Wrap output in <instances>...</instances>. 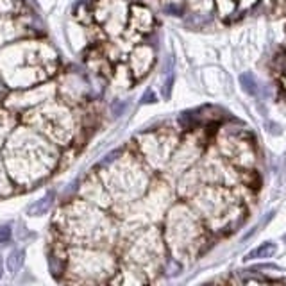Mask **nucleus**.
Here are the masks:
<instances>
[{
    "mask_svg": "<svg viewBox=\"0 0 286 286\" xmlns=\"http://www.w3.org/2000/svg\"><path fill=\"white\" fill-rule=\"evenodd\" d=\"M57 159L59 154L56 149L27 127L13 132L5 154L9 176L18 184H32L48 176Z\"/></svg>",
    "mask_w": 286,
    "mask_h": 286,
    "instance_id": "obj_1",
    "label": "nucleus"
},
{
    "mask_svg": "<svg viewBox=\"0 0 286 286\" xmlns=\"http://www.w3.org/2000/svg\"><path fill=\"white\" fill-rule=\"evenodd\" d=\"M63 225L77 245H100L113 236V225L106 213L77 202L65 209Z\"/></svg>",
    "mask_w": 286,
    "mask_h": 286,
    "instance_id": "obj_2",
    "label": "nucleus"
},
{
    "mask_svg": "<svg viewBox=\"0 0 286 286\" xmlns=\"http://www.w3.org/2000/svg\"><path fill=\"white\" fill-rule=\"evenodd\" d=\"M167 240L174 252L179 256H192L204 240V229L197 217L184 204L172 209L167 222Z\"/></svg>",
    "mask_w": 286,
    "mask_h": 286,
    "instance_id": "obj_3",
    "label": "nucleus"
},
{
    "mask_svg": "<svg viewBox=\"0 0 286 286\" xmlns=\"http://www.w3.org/2000/svg\"><path fill=\"white\" fill-rule=\"evenodd\" d=\"M110 172L108 188L122 200H132L147 190L149 172L138 159H134V156L120 157Z\"/></svg>",
    "mask_w": 286,
    "mask_h": 286,
    "instance_id": "obj_4",
    "label": "nucleus"
},
{
    "mask_svg": "<svg viewBox=\"0 0 286 286\" xmlns=\"http://www.w3.org/2000/svg\"><path fill=\"white\" fill-rule=\"evenodd\" d=\"M193 206L211 229H224L236 217V200L224 188L206 186L193 198Z\"/></svg>",
    "mask_w": 286,
    "mask_h": 286,
    "instance_id": "obj_5",
    "label": "nucleus"
},
{
    "mask_svg": "<svg viewBox=\"0 0 286 286\" xmlns=\"http://www.w3.org/2000/svg\"><path fill=\"white\" fill-rule=\"evenodd\" d=\"M68 270L83 276V281H102L106 276L114 274L116 261L102 250L75 249L68 254Z\"/></svg>",
    "mask_w": 286,
    "mask_h": 286,
    "instance_id": "obj_6",
    "label": "nucleus"
},
{
    "mask_svg": "<svg viewBox=\"0 0 286 286\" xmlns=\"http://www.w3.org/2000/svg\"><path fill=\"white\" fill-rule=\"evenodd\" d=\"M31 116V124L59 143H66L73 136V120L65 106L50 104L38 108Z\"/></svg>",
    "mask_w": 286,
    "mask_h": 286,
    "instance_id": "obj_7",
    "label": "nucleus"
},
{
    "mask_svg": "<svg viewBox=\"0 0 286 286\" xmlns=\"http://www.w3.org/2000/svg\"><path fill=\"white\" fill-rule=\"evenodd\" d=\"M163 252V240L161 233L156 229L147 231L136 240L132 249H131V258L134 263L141 266H152L159 261V256Z\"/></svg>",
    "mask_w": 286,
    "mask_h": 286,
    "instance_id": "obj_8",
    "label": "nucleus"
},
{
    "mask_svg": "<svg viewBox=\"0 0 286 286\" xmlns=\"http://www.w3.org/2000/svg\"><path fill=\"white\" fill-rule=\"evenodd\" d=\"M145 141L141 143L145 159L154 167H161L170 159L172 151L176 149L177 140L174 136L161 134V136H143Z\"/></svg>",
    "mask_w": 286,
    "mask_h": 286,
    "instance_id": "obj_9",
    "label": "nucleus"
},
{
    "mask_svg": "<svg viewBox=\"0 0 286 286\" xmlns=\"http://www.w3.org/2000/svg\"><path fill=\"white\" fill-rule=\"evenodd\" d=\"M125 4L122 0H102L95 11L97 20L102 22L110 34H118L125 25Z\"/></svg>",
    "mask_w": 286,
    "mask_h": 286,
    "instance_id": "obj_10",
    "label": "nucleus"
},
{
    "mask_svg": "<svg viewBox=\"0 0 286 286\" xmlns=\"http://www.w3.org/2000/svg\"><path fill=\"white\" fill-rule=\"evenodd\" d=\"M220 147H222V154L227 156L236 165L247 167L254 159V154L250 151V143L245 138H240L236 134L225 136L224 140H222V143H220Z\"/></svg>",
    "mask_w": 286,
    "mask_h": 286,
    "instance_id": "obj_11",
    "label": "nucleus"
},
{
    "mask_svg": "<svg viewBox=\"0 0 286 286\" xmlns=\"http://www.w3.org/2000/svg\"><path fill=\"white\" fill-rule=\"evenodd\" d=\"M154 63V52L149 45H140L131 54V72L136 79L143 77Z\"/></svg>",
    "mask_w": 286,
    "mask_h": 286,
    "instance_id": "obj_12",
    "label": "nucleus"
},
{
    "mask_svg": "<svg viewBox=\"0 0 286 286\" xmlns=\"http://www.w3.org/2000/svg\"><path fill=\"white\" fill-rule=\"evenodd\" d=\"M131 25L134 27L138 32H149L152 25H154V16L143 5H131Z\"/></svg>",
    "mask_w": 286,
    "mask_h": 286,
    "instance_id": "obj_13",
    "label": "nucleus"
},
{
    "mask_svg": "<svg viewBox=\"0 0 286 286\" xmlns=\"http://www.w3.org/2000/svg\"><path fill=\"white\" fill-rule=\"evenodd\" d=\"M84 198L89 202H97L100 206H108L110 204V197L106 193L102 182L97 177H91L86 184H84Z\"/></svg>",
    "mask_w": 286,
    "mask_h": 286,
    "instance_id": "obj_14",
    "label": "nucleus"
},
{
    "mask_svg": "<svg viewBox=\"0 0 286 286\" xmlns=\"http://www.w3.org/2000/svg\"><path fill=\"white\" fill-rule=\"evenodd\" d=\"M198 152H200V149L195 145V141H190V145H184L182 149H179V151L174 154V165L177 163V167L179 168H186L188 165H192V163L195 161V157L198 156Z\"/></svg>",
    "mask_w": 286,
    "mask_h": 286,
    "instance_id": "obj_15",
    "label": "nucleus"
},
{
    "mask_svg": "<svg viewBox=\"0 0 286 286\" xmlns=\"http://www.w3.org/2000/svg\"><path fill=\"white\" fill-rule=\"evenodd\" d=\"M276 243H272V242H266V243H261L258 249L250 250L249 254L245 256V261H250V260H266V258H272V256L276 254Z\"/></svg>",
    "mask_w": 286,
    "mask_h": 286,
    "instance_id": "obj_16",
    "label": "nucleus"
},
{
    "mask_svg": "<svg viewBox=\"0 0 286 286\" xmlns=\"http://www.w3.org/2000/svg\"><path fill=\"white\" fill-rule=\"evenodd\" d=\"M258 0H217V5H219V9L222 15H231L234 9H236V5H240L242 9L245 7H250L252 4H256Z\"/></svg>",
    "mask_w": 286,
    "mask_h": 286,
    "instance_id": "obj_17",
    "label": "nucleus"
},
{
    "mask_svg": "<svg viewBox=\"0 0 286 286\" xmlns=\"http://www.w3.org/2000/svg\"><path fill=\"white\" fill-rule=\"evenodd\" d=\"M52 202H54V192H50V193H47L43 198H40L36 204H32L31 208L27 209V213H31V215H42V213H45V211H48V208L52 206Z\"/></svg>",
    "mask_w": 286,
    "mask_h": 286,
    "instance_id": "obj_18",
    "label": "nucleus"
},
{
    "mask_svg": "<svg viewBox=\"0 0 286 286\" xmlns=\"http://www.w3.org/2000/svg\"><path fill=\"white\" fill-rule=\"evenodd\" d=\"M23 256H25V252H23L22 249H15L9 252V258H7V268H9L13 274H16V272L22 268V265H23Z\"/></svg>",
    "mask_w": 286,
    "mask_h": 286,
    "instance_id": "obj_19",
    "label": "nucleus"
},
{
    "mask_svg": "<svg viewBox=\"0 0 286 286\" xmlns=\"http://www.w3.org/2000/svg\"><path fill=\"white\" fill-rule=\"evenodd\" d=\"M240 83H242L243 89L249 95H258V91H260L258 83H256V79L252 73H242V75H240Z\"/></svg>",
    "mask_w": 286,
    "mask_h": 286,
    "instance_id": "obj_20",
    "label": "nucleus"
},
{
    "mask_svg": "<svg viewBox=\"0 0 286 286\" xmlns=\"http://www.w3.org/2000/svg\"><path fill=\"white\" fill-rule=\"evenodd\" d=\"M16 0H0V15H15L18 11Z\"/></svg>",
    "mask_w": 286,
    "mask_h": 286,
    "instance_id": "obj_21",
    "label": "nucleus"
},
{
    "mask_svg": "<svg viewBox=\"0 0 286 286\" xmlns=\"http://www.w3.org/2000/svg\"><path fill=\"white\" fill-rule=\"evenodd\" d=\"M7 113H0V145H2V140H4V134L7 132V122H9V116H5Z\"/></svg>",
    "mask_w": 286,
    "mask_h": 286,
    "instance_id": "obj_22",
    "label": "nucleus"
},
{
    "mask_svg": "<svg viewBox=\"0 0 286 286\" xmlns=\"http://www.w3.org/2000/svg\"><path fill=\"white\" fill-rule=\"evenodd\" d=\"M11 234H13V229H11V225H2V227H0V243L9 242Z\"/></svg>",
    "mask_w": 286,
    "mask_h": 286,
    "instance_id": "obj_23",
    "label": "nucleus"
},
{
    "mask_svg": "<svg viewBox=\"0 0 286 286\" xmlns=\"http://www.w3.org/2000/svg\"><path fill=\"white\" fill-rule=\"evenodd\" d=\"M141 102L145 104V102H156V97H154V93H152V89H149L143 97H141Z\"/></svg>",
    "mask_w": 286,
    "mask_h": 286,
    "instance_id": "obj_24",
    "label": "nucleus"
},
{
    "mask_svg": "<svg viewBox=\"0 0 286 286\" xmlns=\"http://www.w3.org/2000/svg\"><path fill=\"white\" fill-rule=\"evenodd\" d=\"M0 184H2V186H9V184H7V177H5L4 170H2V161H0Z\"/></svg>",
    "mask_w": 286,
    "mask_h": 286,
    "instance_id": "obj_25",
    "label": "nucleus"
},
{
    "mask_svg": "<svg viewBox=\"0 0 286 286\" xmlns=\"http://www.w3.org/2000/svg\"><path fill=\"white\" fill-rule=\"evenodd\" d=\"M283 88H285V91H286V77L283 79Z\"/></svg>",
    "mask_w": 286,
    "mask_h": 286,
    "instance_id": "obj_26",
    "label": "nucleus"
},
{
    "mask_svg": "<svg viewBox=\"0 0 286 286\" xmlns=\"http://www.w3.org/2000/svg\"><path fill=\"white\" fill-rule=\"evenodd\" d=\"M0 276H2V260H0Z\"/></svg>",
    "mask_w": 286,
    "mask_h": 286,
    "instance_id": "obj_27",
    "label": "nucleus"
}]
</instances>
